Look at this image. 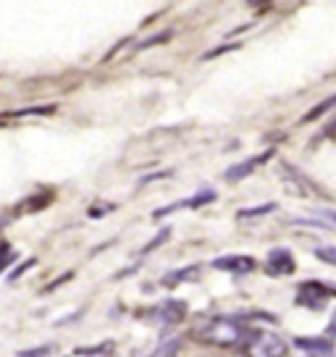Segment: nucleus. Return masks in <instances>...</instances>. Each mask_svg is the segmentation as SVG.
<instances>
[{
  "mask_svg": "<svg viewBox=\"0 0 336 357\" xmlns=\"http://www.w3.org/2000/svg\"><path fill=\"white\" fill-rule=\"evenodd\" d=\"M328 334L336 336V312H334V318H331V326H328Z\"/></svg>",
  "mask_w": 336,
  "mask_h": 357,
  "instance_id": "16",
  "label": "nucleus"
},
{
  "mask_svg": "<svg viewBox=\"0 0 336 357\" xmlns=\"http://www.w3.org/2000/svg\"><path fill=\"white\" fill-rule=\"evenodd\" d=\"M297 347L305 349L307 355H331L334 352V342L326 339V336H321V339H297Z\"/></svg>",
  "mask_w": 336,
  "mask_h": 357,
  "instance_id": "6",
  "label": "nucleus"
},
{
  "mask_svg": "<svg viewBox=\"0 0 336 357\" xmlns=\"http://www.w3.org/2000/svg\"><path fill=\"white\" fill-rule=\"evenodd\" d=\"M268 271L273 276H281V273H294V257L289 255V250H273L268 255Z\"/></svg>",
  "mask_w": 336,
  "mask_h": 357,
  "instance_id": "5",
  "label": "nucleus"
},
{
  "mask_svg": "<svg viewBox=\"0 0 336 357\" xmlns=\"http://www.w3.org/2000/svg\"><path fill=\"white\" fill-rule=\"evenodd\" d=\"M179 347L181 344L176 342V339H168V342H163V344H158L147 357H176L179 355Z\"/></svg>",
  "mask_w": 336,
  "mask_h": 357,
  "instance_id": "8",
  "label": "nucleus"
},
{
  "mask_svg": "<svg viewBox=\"0 0 336 357\" xmlns=\"http://www.w3.org/2000/svg\"><path fill=\"white\" fill-rule=\"evenodd\" d=\"M32 263H34V260H26V263H22V266H19V268H16V271L11 273V279H19V276H22L24 271H26V268L32 266Z\"/></svg>",
  "mask_w": 336,
  "mask_h": 357,
  "instance_id": "15",
  "label": "nucleus"
},
{
  "mask_svg": "<svg viewBox=\"0 0 336 357\" xmlns=\"http://www.w3.org/2000/svg\"><path fill=\"white\" fill-rule=\"evenodd\" d=\"M213 266L221 268V271H229V273H250L255 268V260L247 255H226L213 260Z\"/></svg>",
  "mask_w": 336,
  "mask_h": 357,
  "instance_id": "4",
  "label": "nucleus"
},
{
  "mask_svg": "<svg viewBox=\"0 0 336 357\" xmlns=\"http://www.w3.org/2000/svg\"><path fill=\"white\" fill-rule=\"evenodd\" d=\"M318 215H321V221H326L331 229H336V211H318Z\"/></svg>",
  "mask_w": 336,
  "mask_h": 357,
  "instance_id": "13",
  "label": "nucleus"
},
{
  "mask_svg": "<svg viewBox=\"0 0 336 357\" xmlns=\"http://www.w3.org/2000/svg\"><path fill=\"white\" fill-rule=\"evenodd\" d=\"M287 355V342L279 334L258 331L247 342V357H284Z\"/></svg>",
  "mask_w": 336,
  "mask_h": 357,
  "instance_id": "2",
  "label": "nucleus"
},
{
  "mask_svg": "<svg viewBox=\"0 0 336 357\" xmlns=\"http://www.w3.org/2000/svg\"><path fill=\"white\" fill-rule=\"evenodd\" d=\"M160 318L166 321V324H174V321H181L184 318V312H187V305L184 302H179V300H168V302H163L160 305Z\"/></svg>",
  "mask_w": 336,
  "mask_h": 357,
  "instance_id": "7",
  "label": "nucleus"
},
{
  "mask_svg": "<svg viewBox=\"0 0 336 357\" xmlns=\"http://www.w3.org/2000/svg\"><path fill=\"white\" fill-rule=\"evenodd\" d=\"M242 326L236 324L234 318H213L208 321L205 326H200L194 336L205 342V344H213V347H234L236 342H242Z\"/></svg>",
  "mask_w": 336,
  "mask_h": 357,
  "instance_id": "1",
  "label": "nucleus"
},
{
  "mask_svg": "<svg viewBox=\"0 0 336 357\" xmlns=\"http://www.w3.org/2000/svg\"><path fill=\"white\" fill-rule=\"evenodd\" d=\"M53 352V347L45 344V347H34V349H24V352H19V357H47Z\"/></svg>",
  "mask_w": 336,
  "mask_h": 357,
  "instance_id": "12",
  "label": "nucleus"
},
{
  "mask_svg": "<svg viewBox=\"0 0 336 357\" xmlns=\"http://www.w3.org/2000/svg\"><path fill=\"white\" fill-rule=\"evenodd\" d=\"M334 105H336V95H334V98H328V100H323V105H318V108H313V111H310V113H307V116L303 119V123H305V121H313V119H318V116H323V113H326V111H331Z\"/></svg>",
  "mask_w": 336,
  "mask_h": 357,
  "instance_id": "10",
  "label": "nucleus"
},
{
  "mask_svg": "<svg viewBox=\"0 0 336 357\" xmlns=\"http://www.w3.org/2000/svg\"><path fill=\"white\" fill-rule=\"evenodd\" d=\"M315 257L328 263V266H336V247H318V250H315Z\"/></svg>",
  "mask_w": 336,
  "mask_h": 357,
  "instance_id": "11",
  "label": "nucleus"
},
{
  "mask_svg": "<svg viewBox=\"0 0 336 357\" xmlns=\"http://www.w3.org/2000/svg\"><path fill=\"white\" fill-rule=\"evenodd\" d=\"M276 211V202H266V205H255L250 211H239V218H255V215H268Z\"/></svg>",
  "mask_w": 336,
  "mask_h": 357,
  "instance_id": "9",
  "label": "nucleus"
},
{
  "mask_svg": "<svg viewBox=\"0 0 336 357\" xmlns=\"http://www.w3.org/2000/svg\"><path fill=\"white\" fill-rule=\"evenodd\" d=\"M268 158H270V150H266V153H260V155H252V158H247V160H242V163H236V166H231L224 174L226 181H239V178H247L255 168L263 166Z\"/></svg>",
  "mask_w": 336,
  "mask_h": 357,
  "instance_id": "3",
  "label": "nucleus"
},
{
  "mask_svg": "<svg viewBox=\"0 0 336 357\" xmlns=\"http://www.w3.org/2000/svg\"><path fill=\"white\" fill-rule=\"evenodd\" d=\"M11 257H13V252L8 250V245H0V271L6 268V263H8Z\"/></svg>",
  "mask_w": 336,
  "mask_h": 357,
  "instance_id": "14",
  "label": "nucleus"
}]
</instances>
